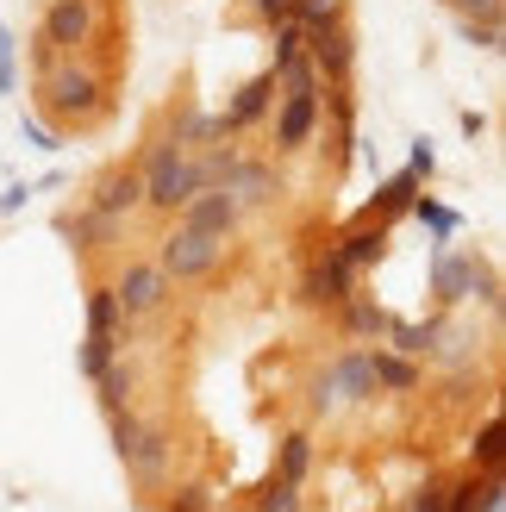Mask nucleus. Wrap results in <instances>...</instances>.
I'll list each match as a JSON object with an SVG mask.
<instances>
[{"label": "nucleus", "instance_id": "nucleus-23", "mask_svg": "<svg viewBox=\"0 0 506 512\" xmlns=\"http://www.w3.org/2000/svg\"><path fill=\"white\" fill-rule=\"evenodd\" d=\"M63 232H69L75 244H82V250H100V244H107V238L119 232V219H107V213H94V207H88L82 219H69V225H63Z\"/></svg>", "mask_w": 506, "mask_h": 512}, {"label": "nucleus", "instance_id": "nucleus-14", "mask_svg": "<svg viewBox=\"0 0 506 512\" xmlns=\"http://www.w3.org/2000/svg\"><path fill=\"white\" fill-rule=\"evenodd\" d=\"M369 375H375V388H382V394H413L419 381H425L413 356H400V350H388V344L369 350Z\"/></svg>", "mask_w": 506, "mask_h": 512}, {"label": "nucleus", "instance_id": "nucleus-15", "mask_svg": "<svg viewBox=\"0 0 506 512\" xmlns=\"http://www.w3.org/2000/svg\"><path fill=\"white\" fill-rule=\"evenodd\" d=\"M225 194H232L238 200V207H263V200H275V175L263 169V163H244L238 157V169L232 175H225V182H219Z\"/></svg>", "mask_w": 506, "mask_h": 512}, {"label": "nucleus", "instance_id": "nucleus-32", "mask_svg": "<svg viewBox=\"0 0 506 512\" xmlns=\"http://www.w3.org/2000/svg\"><path fill=\"white\" fill-rule=\"evenodd\" d=\"M444 7H457L463 19H500V13H506V0H444Z\"/></svg>", "mask_w": 506, "mask_h": 512}, {"label": "nucleus", "instance_id": "nucleus-35", "mask_svg": "<svg viewBox=\"0 0 506 512\" xmlns=\"http://www.w3.org/2000/svg\"><path fill=\"white\" fill-rule=\"evenodd\" d=\"M32 194H38V188H25V182H13L7 194H0V213H19V207H25V200H32Z\"/></svg>", "mask_w": 506, "mask_h": 512}, {"label": "nucleus", "instance_id": "nucleus-27", "mask_svg": "<svg viewBox=\"0 0 506 512\" xmlns=\"http://www.w3.org/2000/svg\"><path fill=\"white\" fill-rule=\"evenodd\" d=\"M463 38L494 57V50H500V19H463Z\"/></svg>", "mask_w": 506, "mask_h": 512}, {"label": "nucleus", "instance_id": "nucleus-24", "mask_svg": "<svg viewBox=\"0 0 506 512\" xmlns=\"http://www.w3.org/2000/svg\"><path fill=\"white\" fill-rule=\"evenodd\" d=\"M407 213H413L419 225H432L438 238H450V232H457V225H463V213H450L444 200H432V194H413V207H407Z\"/></svg>", "mask_w": 506, "mask_h": 512}, {"label": "nucleus", "instance_id": "nucleus-11", "mask_svg": "<svg viewBox=\"0 0 506 512\" xmlns=\"http://www.w3.org/2000/svg\"><path fill=\"white\" fill-rule=\"evenodd\" d=\"M350 288H357V275H350L332 250H325L319 263L300 275V300H307V306H344V294H350Z\"/></svg>", "mask_w": 506, "mask_h": 512}, {"label": "nucleus", "instance_id": "nucleus-36", "mask_svg": "<svg viewBox=\"0 0 506 512\" xmlns=\"http://www.w3.org/2000/svg\"><path fill=\"white\" fill-rule=\"evenodd\" d=\"M257 13L275 25V19H288V13H294V0H257Z\"/></svg>", "mask_w": 506, "mask_h": 512}, {"label": "nucleus", "instance_id": "nucleus-10", "mask_svg": "<svg viewBox=\"0 0 506 512\" xmlns=\"http://www.w3.org/2000/svg\"><path fill=\"white\" fill-rule=\"evenodd\" d=\"M238 219H244V207L225 188H200L188 207H182V225H194V232H207V238H232Z\"/></svg>", "mask_w": 506, "mask_h": 512}, {"label": "nucleus", "instance_id": "nucleus-20", "mask_svg": "<svg viewBox=\"0 0 506 512\" xmlns=\"http://www.w3.org/2000/svg\"><path fill=\"white\" fill-rule=\"evenodd\" d=\"M119 325H125V313H119L113 288H88V338H113V350H119Z\"/></svg>", "mask_w": 506, "mask_h": 512}, {"label": "nucleus", "instance_id": "nucleus-34", "mask_svg": "<svg viewBox=\"0 0 506 512\" xmlns=\"http://www.w3.org/2000/svg\"><path fill=\"white\" fill-rule=\"evenodd\" d=\"M19 132H25V144H32V150H57V132H50V125H38V119H25Z\"/></svg>", "mask_w": 506, "mask_h": 512}, {"label": "nucleus", "instance_id": "nucleus-12", "mask_svg": "<svg viewBox=\"0 0 506 512\" xmlns=\"http://www.w3.org/2000/svg\"><path fill=\"white\" fill-rule=\"evenodd\" d=\"M88 207H94V213H107V219H132V213L144 207V175H138V169L107 175V182L88 194Z\"/></svg>", "mask_w": 506, "mask_h": 512}, {"label": "nucleus", "instance_id": "nucleus-9", "mask_svg": "<svg viewBox=\"0 0 506 512\" xmlns=\"http://www.w3.org/2000/svg\"><path fill=\"white\" fill-rule=\"evenodd\" d=\"M307 57L319 69V82H350V69H357V32L344 19H332L325 32H307Z\"/></svg>", "mask_w": 506, "mask_h": 512}, {"label": "nucleus", "instance_id": "nucleus-16", "mask_svg": "<svg viewBox=\"0 0 506 512\" xmlns=\"http://www.w3.org/2000/svg\"><path fill=\"white\" fill-rule=\"evenodd\" d=\"M382 250H388V232H382V225H375V232L363 225V232H350V238H338V244H332V256H338L350 275L375 269V263H382Z\"/></svg>", "mask_w": 506, "mask_h": 512}, {"label": "nucleus", "instance_id": "nucleus-8", "mask_svg": "<svg viewBox=\"0 0 506 512\" xmlns=\"http://www.w3.org/2000/svg\"><path fill=\"white\" fill-rule=\"evenodd\" d=\"M169 288H175V281H169L157 263H132V269L113 281V300H119V313H125V319H150V313H163Z\"/></svg>", "mask_w": 506, "mask_h": 512}, {"label": "nucleus", "instance_id": "nucleus-25", "mask_svg": "<svg viewBox=\"0 0 506 512\" xmlns=\"http://www.w3.org/2000/svg\"><path fill=\"white\" fill-rule=\"evenodd\" d=\"M300 32H325L332 19H344V0H294V13H288Z\"/></svg>", "mask_w": 506, "mask_h": 512}, {"label": "nucleus", "instance_id": "nucleus-5", "mask_svg": "<svg viewBox=\"0 0 506 512\" xmlns=\"http://www.w3.org/2000/svg\"><path fill=\"white\" fill-rule=\"evenodd\" d=\"M369 394H375L369 350H350V356H338V363L319 375V388H313V413H319V419H325V413H344V406H357V400H369Z\"/></svg>", "mask_w": 506, "mask_h": 512}, {"label": "nucleus", "instance_id": "nucleus-33", "mask_svg": "<svg viewBox=\"0 0 506 512\" xmlns=\"http://www.w3.org/2000/svg\"><path fill=\"white\" fill-rule=\"evenodd\" d=\"M163 512H213V494H207V488H182Z\"/></svg>", "mask_w": 506, "mask_h": 512}, {"label": "nucleus", "instance_id": "nucleus-29", "mask_svg": "<svg viewBox=\"0 0 506 512\" xmlns=\"http://www.w3.org/2000/svg\"><path fill=\"white\" fill-rule=\"evenodd\" d=\"M407 512H450V481H425Z\"/></svg>", "mask_w": 506, "mask_h": 512}, {"label": "nucleus", "instance_id": "nucleus-18", "mask_svg": "<svg viewBox=\"0 0 506 512\" xmlns=\"http://www.w3.org/2000/svg\"><path fill=\"white\" fill-rule=\"evenodd\" d=\"M413 194H419V175H388V182L375 188V200L363 207V219H400L413 207Z\"/></svg>", "mask_w": 506, "mask_h": 512}, {"label": "nucleus", "instance_id": "nucleus-19", "mask_svg": "<svg viewBox=\"0 0 506 512\" xmlns=\"http://www.w3.org/2000/svg\"><path fill=\"white\" fill-rule=\"evenodd\" d=\"M344 325L357 331V338H388V325H394V313H382L369 294H344Z\"/></svg>", "mask_w": 506, "mask_h": 512}, {"label": "nucleus", "instance_id": "nucleus-17", "mask_svg": "<svg viewBox=\"0 0 506 512\" xmlns=\"http://www.w3.org/2000/svg\"><path fill=\"white\" fill-rule=\"evenodd\" d=\"M313 469V431H288L282 444H275V481H288V488H300Z\"/></svg>", "mask_w": 506, "mask_h": 512}, {"label": "nucleus", "instance_id": "nucleus-2", "mask_svg": "<svg viewBox=\"0 0 506 512\" xmlns=\"http://www.w3.org/2000/svg\"><path fill=\"white\" fill-rule=\"evenodd\" d=\"M113 450H119V463L138 488H157L169 475V438L150 419H138L132 406H113Z\"/></svg>", "mask_w": 506, "mask_h": 512}, {"label": "nucleus", "instance_id": "nucleus-21", "mask_svg": "<svg viewBox=\"0 0 506 512\" xmlns=\"http://www.w3.org/2000/svg\"><path fill=\"white\" fill-rule=\"evenodd\" d=\"M300 57H307V32H300L294 19H275V63H269V75H288Z\"/></svg>", "mask_w": 506, "mask_h": 512}, {"label": "nucleus", "instance_id": "nucleus-30", "mask_svg": "<svg viewBox=\"0 0 506 512\" xmlns=\"http://www.w3.org/2000/svg\"><path fill=\"white\" fill-rule=\"evenodd\" d=\"M407 175H419V182H432V175H438V150H432V138H413V157H407Z\"/></svg>", "mask_w": 506, "mask_h": 512}, {"label": "nucleus", "instance_id": "nucleus-22", "mask_svg": "<svg viewBox=\"0 0 506 512\" xmlns=\"http://www.w3.org/2000/svg\"><path fill=\"white\" fill-rule=\"evenodd\" d=\"M469 456H475V469H482V475H500V456H506V425H500V419H488L482 431H475Z\"/></svg>", "mask_w": 506, "mask_h": 512}, {"label": "nucleus", "instance_id": "nucleus-31", "mask_svg": "<svg viewBox=\"0 0 506 512\" xmlns=\"http://www.w3.org/2000/svg\"><path fill=\"white\" fill-rule=\"evenodd\" d=\"M13 32H7V25H0V94H13V82H19V69H13Z\"/></svg>", "mask_w": 506, "mask_h": 512}, {"label": "nucleus", "instance_id": "nucleus-28", "mask_svg": "<svg viewBox=\"0 0 506 512\" xmlns=\"http://www.w3.org/2000/svg\"><path fill=\"white\" fill-rule=\"evenodd\" d=\"M113 356H119V350H113V338H88V344H82V375L94 381L100 369H107V363H113Z\"/></svg>", "mask_w": 506, "mask_h": 512}, {"label": "nucleus", "instance_id": "nucleus-4", "mask_svg": "<svg viewBox=\"0 0 506 512\" xmlns=\"http://www.w3.org/2000/svg\"><path fill=\"white\" fill-rule=\"evenodd\" d=\"M219 256H225V238H207V232H194V225L175 219V232H169L163 250H157V269H163L169 281H200V275L219 269Z\"/></svg>", "mask_w": 506, "mask_h": 512}, {"label": "nucleus", "instance_id": "nucleus-6", "mask_svg": "<svg viewBox=\"0 0 506 512\" xmlns=\"http://www.w3.org/2000/svg\"><path fill=\"white\" fill-rule=\"evenodd\" d=\"M100 0H44V19H38V38L57 44V50H75V44H94L100 38Z\"/></svg>", "mask_w": 506, "mask_h": 512}, {"label": "nucleus", "instance_id": "nucleus-7", "mask_svg": "<svg viewBox=\"0 0 506 512\" xmlns=\"http://www.w3.org/2000/svg\"><path fill=\"white\" fill-rule=\"evenodd\" d=\"M432 288H438V300L444 306H457V300H469L475 288H482V300L488 306H500V281L475 263V256H457V250H438L432 256Z\"/></svg>", "mask_w": 506, "mask_h": 512}, {"label": "nucleus", "instance_id": "nucleus-26", "mask_svg": "<svg viewBox=\"0 0 506 512\" xmlns=\"http://www.w3.org/2000/svg\"><path fill=\"white\" fill-rule=\"evenodd\" d=\"M250 512H300V488H288V481H263V488H257V506H250Z\"/></svg>", "mask_w": 506, "mask_h": 512}, {"label": "nucleus", "instance_id": "nucleus-1", "mask_svg": "<svg viewBox=\"0 0 506 512\" xmlns=\"http://www.w3.org/2000/svg\"><path fill=\"white\" fill-rule=\"evenodd\" d=\"M138 175H144V207H157V213H182L188 200L207 188V169H200L175 138H163L157 150H150Z\"/></svg>", "mask_w": 506, "mask_h": 512}, {"label": "nucleus", "instance_id": "nucleus-13", "mask_svg": "<svg viewBox=\"0 0 506 512\" xmlns=\"http://www.w3.org/2000/svg\"><path fill=\"white\" fill-rule=\"evenodd\" d=\"M269 107H275V75L263 69L257 82H244V88H238V100L225 107V119H219V125H225V132H250V125H257Z\"/></svg>", "mask_w": 506, "mask_h": 512}, {"label": "nucleus", "instance_id": "nucleus-3", "mask_svg": "<svg viewBox=\"0 0 506 512\" xmlns=\"http://www.w3.org/2000/svg\"><path fill=\"white\" fill-rule=\"evenodd\" d=\"M38 100H44V113L57 119V125H88L107 113V100H100V75L94 69H75V57H63L57 69L38 82Z\"/></svg>", "mask_w": 506, "mask_h": 512}]
</instances>
